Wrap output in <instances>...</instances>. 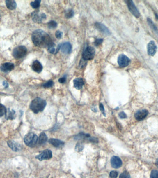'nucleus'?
<instances>
[{"mask_svg": "<svg viewBox=\"0 0 158 178\" xmlns=\"http://www.w3.org/2000/svg\"><path fill=\"white\" fill-rule=\"evenodd\" d=\"M49 142L52 145L56 148H62L64 145V142L63 141H61L58 139H50Z\"/></svg>", "mask_w": 158, "mask_h": 178, "instance_id": "f3484780", "label": "nucleus"}, {"mask_svg": "<svg viewBox=\"0 0 158 178\" xmlns=\"http://www.w3.org/2000/svg\"><path fill=\"white\" fill-rule=\"evenodd\" d=\"M48 25L49 27V28H56L57 27V23L55 21H51L48 23Z\"/></svg>", "mask_w": 158, "mask_h": 178, "instance_id": "c756f323", "label": "nucleus"}, {"mask_svg": "<svg viewBox=\"0 0 158 178\" xmlns=\"http://www.w3.org/2000/svg\"><path fill=\"white\" fill-rule=\"evenodd\" d=\"M119 178H131L130 175L127 171H125L120 174Z\"/></svg>", "mask_w": 158, "mask_h": 178, "instance_id": "c85d7f7f", "label": "nucleus"}, {"mask_svg": "<svg viewBox=\"0 0 158 178\" xmlns=\"http://www.w3.org/2000/svg\"><path fill=\"white\" fill-rule=\"evenodd\" d=\"M63 33L62 32H61L60 31H57L56 33V36L57 39H60L63 36Z\"/></svg>", "mask_w": 158, "mask_h": 178, "instance_id": "f704fd0d", "label": "nucleus"}, {"mask_svg": "<svg viewBox=\"0 0 158 178\" xmlns=\"http://www.w3.org/2000/svg\"><path fill=\"white\" fill-rule=\"evenodd\" d=\"M53 85H54L53 82L52 80H49V81H48L47 82L45 83V84H44L43 86L45 88H51V87H52Z\"/></svg>", "mask_w": 158, "mask_h": 178, "instance_id": "bb28decb", "label": "nucleus"}, {"mask_svg": "<svg viewBox=\"0 0 158 178\" xmlns=\"http://www.w3.org/2000/svg\"><path fill=\"white\" fill-rule=\"evenodd\" d=\"M31 39L34 45L39 47L49 48L55 45L50 36L42 30L34 31L32 34Z\"/></svg>", "mask_w": 158, "mask_h": 178, "instance_id": "f257e3e1", "label": "nucleus"}, {"mask_svg": "<svg viewBox=\"0 0 158 178\" xmlns=\"http://www.w3.org/2000/svg\"><path fill=\"white\" fill-rule=\"evenodd\" d=\"M7 112V109L6 107L2 105V104H0V117H2L4 115H6Z\"/></svg>", "mask_w": 158, "mask_h": 178, "instance_id": "b1692460", "label": "nucleus"}, {"mask_svg": "<svg viewBox=\"0 0 158 178\" xmlns=\"http://www.w3.org/2000/svg\"><path fill=\"white\" fill-rule=\"evenodd\" d=\"M47 141V137L45 133H41L38 138V143L39 145H43Z\"/></svg>", "mask_w": 158, "mask_h": 178, "instance_id": "aec40b11", "label": "nucleus"}, {"mask_svg": "<svg viewBox=\"0 0 158 178\" xmlns=\"http://www.w3.org/2000/svg\"><path fill=\"white\" fill-rule=\"evenodd\" d=\"M46 105V102L45 100L37 97L33 99L30 105V108L34 113L37 114L43 111Z\"/></svg>", "mask_w": 158, "mask_h": 178, "instance_id": "f03ea898", "label": "nucleus"}, {"mask_svg": "<svg viewBox=\"0 0 158 178\" xmlns=\"http://www.w3.org/2000/svg\"><path fill=\"white\" fill-rule=\"evenodd\" d=\"M111 167L114 168L118 169L120 168L122 165V161L119 157L114 156L111 158Z\"/></svg>", "mask_w": 158, "mask_h": 178, "instance_id": "9b49d317", "label": "nucleus"}, {"mask_svg": "<svg viewBox=\"0 0 158 178\" xmlns=\"http://www.w3.org/2000/svg\"><path fill=\"white\" fill-rule=\"evenodd\" d=\"M66 81V77H63L59 79V82L61 83H64Z\"/></svg>", "mask_w": 158, "mask_h": 178, "instance_id": "4c0bfd02", "label": "nucleus"}, {"mask_svg": "<svg viewBox=\"0 0 158 178\" xmlns=\"http://www.w3.org/2000/svg\"><path fill=\"white\" fill-rule=\"evenodd\" d=\"M72 46L69 42H66L60 45V49L63 53L69 54L72 51Z\"/></svg>", "mask_w": 158, "mask_h": 178, "instance_id": "4468645a", "label": "nucleus"}, {"mask_svg": "<svg viewBox=\"0 0 158 178\" xmlns=\"http://www.w3.org/2000/svg\"><path fill=\"white\" fill-rule=\"evenodd\" d=\"M147 50L149 55L151 56L155 55L157 51V46L154 41H151L149 42L147 46Z\"/></svg>", "mask_w": 158, "mask_h": 178, "instance_id": "9d476101", "label": "nucleus"}, {"mask_svg": "<svg viewBox=\"0 0 158 178\" xmlns=\"http://www.w3.org/2000/svg\"><path fill=\"white\" fill-rule=\"evenodd\" d=\"M103 41V39H97L95 41L94 44L96 46H98L100 45V44H102Z\"/></svg>", "mask_w": 158, "mask_h": 178, "instance_id": "473e14b6", "label": "nucleus"}, {"mask_svg": "<svg viewBox=\"0 0 158 178\" xmlns=\"http://www.w3.org/2000/svg\"><path fill=\"white\" fill-rule=\"evenodd\" d=\"M148 115V111L146 109H142L138 111L135 114V117L138 121H141L145 118Z\"/></svg>", "mask_w": 158, "mask_h": 178, "instance_id": "ddd939ff", "label": "nucleus"}, {"mask_svg": "<svg viewBox=\"0 0 158 178\" xmlns=\"http://www.w3.org/2000/svg\"><path fill=\"white\" fill-rule=\"evenodd\" d=\"M24 141L27 146L33 148L36 146L38 142V137L35 134L29 133L25 135L24 138Z\"/></svg>", "mask_w": 158, "mask_h": 178, "instance_id": "7ed1b4c3", "label": "nucleus"}, {"mask_svg": "<svg viewBox=\"0 0 158 178\" xmlns=\"http://www.w3.org/2000/svg\"><path fill=\"white\" fill-rule=\"evenodd\" d=\"M155 164H156V166H157V167L158 168V159H157V160H156Z\"/></svg>", "mask_w": 158, "mask_h": 178, "instance_id": "ea45409f", "label": "nucleus"}, {"mask_svg": "<svg viewBox=\"0 0 158 178\" xmlns=\"http://www.w3.org/2000/svg\"><path fill=\"white\" fill-rule=\"evenodd\" d=\"M74 87L77 90H81L82 89L83 86L85 84L83 79L81 78H76L74 80Z\"/></svg>", "mask_w": 158, "mask_h": 178, "instance_id": "6ab92c4d", "label": "nucleus"}, {"mask_svg": "<svg viewBox=\"0 0 158 178\" xmlns=\"http://www.w3.org/2000/svg\"><path fill=\"white\" fill-rule=\"evenodd\" d=\"M100 110L102 112V113L103 114L104 116H105V111H104V107L103 104L100 103Z\"/></svg>", "mask_w": 158, "mask_h": 178, "instance_id": "e433bc0d", "label": "nucleus"}, {"mask_svg": "<svg viewBox=\"0 0 158 178\" xmlns=\"http://www.w3.org/2000/svg\"><path fill=\"white\" fill-rule=\"evenodd\" d=\"M15 112L14 111H9L8 112H7L6 115V118L7 119H14L15 118Z\"/></svg>", "mask_w": 158, "mask_h": 178, "instance_id": "5701e85b", "label": "nucleus"}, {"mask_svg": "<svg viewBox=\"0 0 158 178\" xmlns=\"http://www.w3.org/2000/svg\"><path fill=\"white\" fill-rule=\"evenodd\" d=\"M156 17L157 18V19L158 20V15L156 14Z\"/></svg>", "mask_w": 158, "mask_h": 178, "instance_id": "a19ab883", "label": "nucleus"}, {"mask_svg": "<svg viewBox=\"0 0 158 178\" xmlns=\"http://www.w3.org/2000/svg\"><path fill=\"white\" fill-rule=\"evenodd\" d=\"M41 1H35L31 3V5L33 8H38L40 7Z\"/></svg>", "mask_w": 158, "mask_h": 178, "instance_id": "a878e982", "label": "nucleus"}, {"mask_svg": "<svg viewBox=\"0 0 158 178\" xmlns=\"http://www.w3.org/2000/svg\"><path fill=\"white\" fill-rule=\"evenodd\" d=\"M95 26L96 27L99 31L105 34L110 35V34H111L110 31L108 29L107 27H105V26H104V25L102 24V23H100V22H96L95 24Z\"/></svg>", "mask_w": 158, "mask_h": 178, "instance_id": "dca6fc26", "label": "nucleus"}, {"mask_svg": "<svg viewBox=\"0 0 158 178\" xmlns=\"http://www.w3.org/2000/svg\"><path fill=\"white\" fill-rule=\"evenodd\" d=\"M151 178H158V171L157 170H152L151 172Z\"/></svg>", "mask_w": 158, "mask_h": 178, "instance_id": "7c9ffc66", "label": "nucleus"}, {"mask_svg": "<svg viewBox=\"0 0 158 178\" xmlns=\"http://www.w3.org/2000/svg\"><path fill=\"white\" fill-rule=\"evenodd\" d=\"M147 21H148V25H149L151 28H152V30L154 31V32L158 35V29L156 27V26L154 24V23L152 22V20L150 18H148L147 19Z\"/></svg>", "mask_w": 158, "mask_h": 178, "instance_id": "4be33fe9", "label": "nucleus"}, {"mask_svg": "<svg viewBox=\"0 0 158 178\" xmlns=\"http://www.w3.org/2000/svg\"><path fill=\"white\" fill-rule=\"evenodd\" d=\"M31 67L34 71L38 72V73H40L43 70L42 65L38 60H35V61L33 62Z\"/></svg>", "mask_w": 158, "mask_h": 178, "instance_id": "a211bd4d", "label": "nucleus"}, {"mask_svg": "<svg viewBox=\"0 0 158 178\" xmlns=\"http://www.w3.org/2000/svg\"><path fill=\"white\" fill-rule=\"evenodd\" d=\"M8 145L9 148L15 152H18L22 150V146L21 145L15 141H8Z\"/></svg>", "mask_w": 158, "mask_h": 178, "instance_id": "f8f14e48", "label": "nucleus"}, {"mask_svg": "<svg viewBox=\"0 0 158 178\" xmlns=\"http://www.w3.org/2000/svg\"><path fill=\"white\" fill-rule=\"evenodd\" d=\"M27 49L23 46H20L15 48L13 52V56L16 59H22L26 56Z\"/></svg>", "mask_w": 158, "mask_h": 178, "instance_id": "20e7f679", "label": "nucleus"}, {"mask_svg": "<svg viewBox=\"0 0 158 178\" xmlns=\"http://www.w3.org/2000/svg\"><path fill=\"white\" fill-rule=\"evenodd\" d=\"M119 116L121 119H125L127 118L126 114L124 112H121L119 114Z\"/></svg>", "mask_w": 158, "mask_h": 178, "instance_id": "c9c22d12", "label": "nucleus"}, {"mask_svg": "<svg viewBox=\"0 0 158 178\" xmlns=\"http://www.w3.org/2000/svg\"><path fill=\"white\" fill-rule=\"evenodd\" d=\"M84 149V145L81 142H78L75 146V149L78 152L82 151Z\"/></svg>", "mask_w": 158, "mask_h": 178, "instance_id": "393cba45", "label": "nucleus"}, {"mask_svg": "<svg viewBox=\"0 0 158 178\" xmlns=\"http://www.w3.org/2000/svg\"><path fill=\"white\" fill-rule=\"evenodd\" d=\"M31 17L34 22L37 23H40L43 20L46 18V15L44 13H39L38 11H34L31 14Z\"/></svg>", "mask_w": 158, "mask_h": 178, "instance_id": "1a4fd4ad", "label": "nucleus"}, {"mask_svg": "<svg viewBox=\"0 0 158 178\" xmlns=\"http://www.w3.org/2000/svg\"><path fill=\"white\" fill-rule=\"evenodd\" d=\"M3 85L4 86H5V88H7V87H8V83L7 82H6V81H4V82H3Z\"/></svg>", "mask_w": 158, "mask_h": 178, "instance_id": "58836bf2", "label": "nucleus"}, {"mask_svg": "<svg viewBox=\"0 0 158 178\" xmlns=\"http://www.w3.org/2000/svg\"><path fill=\"white\" fill-rule=\"evenodd\" d=\"M74 12L73 10H71V9L68 10L65 14V16L67 18H71L74 16Z\"/></svg>", "mask_w": 158, "mask_h": 178, "instance_id": "cd10ccee", "label": "nucleus"}, {"mask_svg": "<svg viewBox=\"0 0 158 178\" xmlns=\"http://www.w3.org/2000/svg\"><path fill=\"white\" fill-rule=\"evenodd\" d=\"M130 60L128 57L124 54H121L118 57V62L119 67H125L130 63Z\"/></svg>", "mask_w": 158, "mask_h": 178, "instance_id": "0eeeda50", "label": "nucleus"}, {"mask_svg": "<svg viewBox=\"0 0 158 178\" xmlns=\"http://www.w3.org/2000/svg\"><path fill=\"white\" fill-rule=\"evenodd\" d=\"M6 4L7 8L10 10L15 9L17 7V4L14 1H6Z\"/></svg>", "mask_w": 158, "mask_h": 178, "instance_id": "412c9836", "label": "nucleus"}, {"mask_svg": "<svg viewBox=\"0 0 158 178\" xmlns=\"http://www.w3.org/2000/svg\"><path fill=\"white\" fill-rule=\"evenodd\" d=\"M126 3L129 10L131 13V14L136 18H139L140 14L136 7L135 6V4H134L133 1H126Z\"/></svg>", "mask_w": 158, "mask_h": 178, "instance_id": "6e6552de", "label": "nucleus"}, {"mask_svg": "<svg viewBox=\"0 0 158 178\" xmlns=\"http://www.w3.org/2000/svg\"><path fill=\"white\" fill-rule=\"evenodd\" d=\"M52 157V153L51 150L46 149L40 153V154L36 156V159L39 160H48Z\"/></svg>", "mask_w": 158, "mask_h": 178, "instance_id": "423d86ee", "label": "nucleus"}, {"mask_svg": "<svg viewBox=\"0 0 158 178\" xmlns=\"http://www.w3.org/2000/svg\"><path fill=\"white\" fill-rule=\"evenodd\" d=\"M118 174V172L116 171H112L110 172V176L111 178H117Z\"/></svg>", "mask_w": 158, "mask_h": 178, "instance_id": "2f4dec72", "label": "nucleus"}, {"mask_svg": "<svg viewBox=\"0 0 158 178\" xmlns=\"http://www.w3.org/2000/svg\"><path fill=\"white\" fill-rule=\"evenodd\" d=\"M95 54V51L94 48L92 46H88L82 53V58L84 60H89L93 59Z\"/></svg>", "mask_w": 158, "mask_h": 178, "instance_id": "39448f33", "label": "nucleus"}, {"mask_svg": "<svg viewBox=\"0 0 158 178\" xmlns=\"http://www.w3.org/2000/svg\"><path fill=\"white\" fill-rule=\"evenodd\" d=\"M48 50L49 52L50 53H52V54L55 53V52L56 53V49L55 48V45L48 48Z\"/></svg>", "mask_w": 158, "mask_h": 178, "instance_id": "72a5a7b5", "label": "nucleus"}, {"mask_svg": "<svg viewBox=\"0 0 158 178\" xmlns=\"http://www.w3.org/2000/svg\"><path fill=\"white\" fill-rule=\"evenodd\" d=\"M15 65L11 63H5L1 65L0 69L4 72H8L14 69Z\"/></svg>", "mask_w": 158, "mask_h": 178, "instance_id": "2eb2a0df", "label": "nucleus"}]
</instances>
